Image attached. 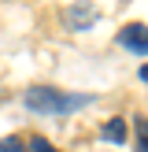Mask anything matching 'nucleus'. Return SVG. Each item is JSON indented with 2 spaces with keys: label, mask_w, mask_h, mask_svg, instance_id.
I'll return each instance as SVG.
<instances>
[{
  "label": "nucleus",
  "mask_w": 148,
  "mask_h": 152,
  "mask_svg": "<svg viewBox=\"0 0 148 152\" xmlns=\"http://www.w3.org/2000/svg\"><path fill=\"white\" fill-rule=\"evenodd\" d=\"M0 152H22V141L19 137H0Z\"/></svg>",
  "instance_id": "7"
},
{
  "label": "nucleus",
  "mask_w": 148,
  "mask_h": 152,
  "mask_svg": "<svg viewBox=\"0 0 148 152\" xmlns=\"http://www.w3.org/2000/svg\"><path fill=\"white\" fill-rule=\"evenodd\" d=\"M118 45L130 48L133 56H148V26L144 22H126L118 30Z\"/></svg>",
  "instance_id": "2"
},
{
  "label": "nucleus",
  "mask_w": 148,
  "mask_h": 152,
  "mask_svg": "<svg viewBox=\"0 0 148 152\" xmlns=\"http://www.w3.org/2000/svg\"><path fill=\"white\" fill-rule=\"evenodd\" d=\"M22 100H26V108L33 111V115L63 119V115H70V111H78V108H89L93 96L89 93H59V89H52V86H30Z\"/></svg>",
  "instance_id": "1"
},
{
  "label": "nucleus",
  "mask_w": 148,
  "mask_h": 152,
  "mask_svg": "<svg viewBox=\"0 0 148 152\" xmlns=\"http://www.w3.org/2000/svg\"><path fill=\"white\" fill-rule=\"evenodd\" d=\"M26 152H59L52 141H44V137H30V148Z\"/></svg>",
  "instance_id": "6"
},
{
  "label": "nucleus",
  "mask_w": 148,
  "mask_h": 152,
  "mask_svg": "<svg viewBox=\"0 0 148 152\" xmlns=\"http://www.w3.org/2000/svg\"><path fill=\"white\" fill-rule=\"evenodd\" d=\"M63 22L70 30H89L96 26V4H89V0H78V4H70L63 11Z\"/></svg>",
  "instance_id": "3"
},
{
  "label": "nucleus",
  "mask_w": 148,
  "mask_h": 152,
  "mask_svg": "<svg viewBox=\"0 0 148 152\" xmlns=\"http://www.w3.org/2000/svg\"><path fill=\"white\" fill-rule=\"evenodd\" d=\"M104 141H111V145H126V119H107L104 123Z\"/></svg>",
  "instance_id": "4"
},
{
  "label": "nucleus",
  "mask_w": 148,
  "mask_h": 152,
  "mask_svg": "<svg viewBox=\"0 0 148 152\" xmlns=\"http://www.w3.org/2000/svg\"><path fill=\"white\" fill-rule=\"evenodd\" d=\"M141 82H144V86H148V63L141 67Z\"/></svg>",
  "instance_id": "8"
},
{
  "label": "nucleus",
  "mask_w": 148,
  "mask_h": 152,
  "mask_svg": "<svg viewBox=\"0 0 148 152\" xmlns=\"http://www.w3.org/2000/svg\"><path fill=\"white\" fill-rule=\"evenodd\" d=\"M133 130H137V152H148V119L137 115L133 119Z\"/></svg>",
  "instance_id": "5"
}]
</instances>
